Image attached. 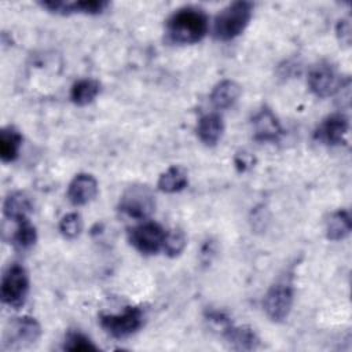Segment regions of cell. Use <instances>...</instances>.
<instances>
[{"mask_svg": "<svg viewBox=\"0 0 352 352\" xmlns=\"http://www.w3.org/2000/svg\"><path fill=\"white\" fill-rule=\"evenodd\" d=\"M209 29V21L204 10L183 7L175 11L166 21V36L176 44H194L201 41Z\"/></svg>", "mask_w": 352, "mask_h": 352, "instance_id": "6da1fadb", "label": "cell"}, {"mask_svg": "<svg viewBox=\"0 0 352 352\" xmlns=\"http://www.w3.org/2000/svg\"><path fill=\"white\" fill-rule=\"evenodd\" d=\"M252 12L253 4L249 1H234L228 4L214 18V37L221 41L235 38L249 25Z\"/></svg>", "mask_w": 352, "mask_h": 352, "instance_id": "7a4b0ae2", "label": "cell"}, {"mask_svg": "<svg viewBox=\"0 0 352 352\" xmlns=\"http://www.w3.org/2000/svg\"><path fill=\"white\" fill-rule=\"evenodd\" d=\"M120 210L132 219H147L155 209V197L144 184L129 186L120 198Z\"/></svg>", "mask_w": 352, "mask_h": 352, "instance_id": "3957f363", "label": "cell"}, {"mask_svg": "<svg viewBox=\"0 0 352 352\" xmlns=\"http://www.w3.org/2000/svg\"><path fill=\"white\" fill-rule=\"evenodd\" d=\"M29 292V276L19 264H11L1 278V300L10 307H21Z\"/></svg>", "mask_w": 352, "mask_h": 352, "instance_id": "277c9868", "label": "cell"}, {"mask_svg": "<svg viewBox=\"0 0 352 352\" xmlns=\"http://www.w3.org/2000/svg\"><path fill=\"white\" fill-rule=\"evenodd\" d=\"M100 326L114 338H125L143 324V312L139 307H126L122 314L102 315Z\"/></svg>", "mask_w": 352, "mask_h": 352, "instance_id": "5b68a950", "label": "cell"}, {"mask_svg": "<svg viewBox=\"0 0 352 352\" xmlns=\"http://www.w3.org/2000/svg\"><path fill=\"white\" fill-rule=\"evenodd\" d=\"M40 334H41V327L34 318H30V316L14 318L8 323L4 331L3 345L8 348L26 346L36 342Z\"/></svg>", "mask_w": 352, "mask_h": 352, "instance_id": "8992f818", "label": "cell"}, {"mask_svg": "<svg viewBox=\"0 0 352 352\" xmlns=\"http://www.w3.org/2000/svg\"><path fill=\"white\" fill-rule=\"evenodd\" d=\"M293 305V287L289 283H276L270 287L263 300L267 316L274 322L287 318Z\"/></svg>", "mask_w": 352, "mask_h": 352, "instance_id": "52a82bcc", "label": "cell"}, {"mask_svg": "<svg viewBox=\"0 0 352 352\" xmlns=\"http://www.w3.org/2000/svg\"><path fill=\"white\" fill-rule=\"evenodd\" d=\"M165 230L154 221H146L129 231V242L142 253L153 254L164 248Z\"/></svg>", "mask_w": 352, "mask_h": 352, "instance_id": "ba28073f", "label": "cell"}, {"mask_svg": "<svg viewBox=\"0 0 352 352\" xmlns=\"http://www.w3.org/2000/svg\"><path fill=\"white\" fill-rule=\"evenodd\" d=\"M308 85L319 98H327L338 92L342 87L341 76L330 65H319L308 74Z\"/></svg>", "mask_w": 352, "mask_h": 352, "instance_id": "9c48e42d", "label": "cell"}, {"mask_svg": "<svg viewBox=\"0 0 352 352\" xmlns=\"http://www.w3.org/2000/svg\"><path fill=\"white\" fill-rule=\"evenodd\" d=\"M348 132V120L342 114H331L319 125L315 138L326 144L337 146L344 143Z\"/></svg>", "mask_w": 352, "mask_h": 352, "instance_id": "30bf717a", "label": "cell"}, {"mask_svg": "<svg viewBox=\"0 0 352 352\" xmlns=\"http://www.w3.org/2000/svg\"><path fill=\"white\" fill-rule=\"evenodd\" d=\"M98 194V182L92 175L78 173L69 184L67 198L76 205L81 206L91 202Z\"/></svg>", "mask_w": 352, "mask_h": 352, "instance_id": "8fae6325", "label": "cell"}, {"mask_svg": "<svg viewBox=\"0 0 352 352\" xmlns=\"http://www.w3.org/2000/svg\"><path fill=\"white\" fill-rule=\"evenodd\" d=\"M254 139L260 142H276L282 135V126L274 113L264 107L253 117Z\"/></svg>", "mask_w": 352, "mask_h": 352, "instance_id": "7c38bea8", "label": "cell"}, {"mask_svg": "<svg viewBox=\"0 0 352 352\" xmlns=\"http://www.w3.org/2000/svg\"><path fill=\"white\" fill-rule=\"evenodd\" d=\"M44 8L56 12V14H73V12H84V14H100L109 3L104 0H82V1H41Z\"/></svg>", "mask_w": 352, "mask_h": 352, "instance_id": "4fadbf2b", "label": "cell"}, {"mask_svg": "<svg viewBox=\"0 0 352 352\" xmlns=\"http://www.w3.org/2000/svg\"><path fill=\"white\" fill-rule=\"evenodd\" d=\"M224 338L231 348L236 351H252L258 346V337L253 329L248 326H230L224 327Z\"/></svg>", "mask_w": 352, "mask_h": 352, "instance_id": "5bb4252c", "label": "cell"}, {"mask_svg": "<svg viewBox=\"0 0 352 352\" xmlns=\"http://www.w3.org/2000/svg\"><path fill=\"white\" fill-rule=\"evenodd\" d=\"M224 131L223 118L216 113H209L201 117L197 125V135L206 146H214Z\"/></svg>", "mask_w": 352, "mask_h": 352, "instance_id": "9a60e30c", "label": "cell"}, {"mask_svg": "<svg viewBox=\"0 0 352 352\" xmlns=\"http://www.w3.org/2000/svg\"><path fill=\"white\" fill-rule=\"evenodd\" d=\"M241 95V87L232 80L220 81L210 94V102L216 109L231 107Z\"/></svg>", "mask_w": 352, "mask_h": 352, "instance_id": "2e32d148", "label": "cell"}, {"mask_svg": "<svg viewBox=\"0 0 352 352\" xmlns=\"http://www.w3.org/2000/svg\"><path fill=\"white\" fill-rule=\"evenodd\" d=\"M32 210V202L29 197L22 191H15L7 195L3 204V212L4 216L10 220L18 221L22 219H26L29 212Z\"/></svg>", "mask_w": 352, "mask_h": 352, "instance_id": "e0dca14e", "label": "cell"}, {"mask_svg": "<svg viewBox=\"0 0 352 352\" xmlns=\"http://www.w3.org/2000/svg\"><path fill=\"white\" fill-rule=\"evenodd\" d=\"M352 223L346 210H337L326 220V236L330 241H341L351 232Z\"/></svg>", "mask_w": 352, "mask_h": 352, "instance_id": "ac0fdd59", "label": "cell"}, {"mask_svg": "<svg viewBox=\"0 0 352 352\" xmlns=\"http://www.w3.org/2000/svg\"><path fill=\"white\" fill-rule=\"evenodd\" d=\"M22 144L21 133L11 128H3L0 132V157L4 162H11L16 160L19 154V148Z\"/></svg>", "mask_w": 352, "mask_h": 352, "instance_id": "d6986e66", "label": "cell"}, {"mask_svg": "<svg viewBox=\"0 0 352 352\" xmlns=\"http://www.w3.org/2000/svg\"><path fill=\"white\" fill-rule=\"evenodd\" d=\"M188 183L187 170L182 166H170L168 168L158 179V188L164 192H177L183 190Z\"/></svg>", "mask_w": 352, "mask_h": 352, "instance_id": "ffe728a7", "label": "cell"}, {"mask_svg": "<svg viewBox=\"0 0 352 352\" xmlns=\"http://www.w3.org/2000/svg\"><path fill=\"white\" fill-rule=\"evenodd\" d=\"M99 89L100 85L96 80L82 78L74 82V85L72 87L70 98L77 106H85L95 99V96L99 94Z\"/></svg>", "mask_w": 352, "mask_h": 352, "instance_id": "44dd1931", "label": "cell"}, {"mask_svg": "<svg viewBox=\"0 0 352 352\" xmlns=\"http://www.w3.org/2000/svg\"><path fill=\"white\" fill-rule=\"evenodd\" d=\"M16 223V230L12 235L14 246L21 250L30 249L37 241V232L34 226L28 220V217L18 220Z\"/></svg>", "mask_w": 352, "mask_h": 352, "instance_id": "7402d4cb", "label": "cell"}, {"mask_svg": "<svg viewBox=\"0 0 352 352\" xmlns=\"http://www.w3.org/2000/svg\"><path fill=\"white\" fill-rule=\"evenodd\" d=\"M187 243V238L184 231H182L180 228H175L169 232H166L165 235V241H164V250L169 257H176L179 256Z\"/></svg>", "mask_w": 352, "mask_h": 352, "instance_id": "603a6c76", "label": "cell"}, {"mask_svg": "<svg viewBox=\"0 0 352 352\" xmlns=\"http://www.w3.org/2000/svg\"><path fill=\"white\" fill-rule=\"evenodd\" d=\"M59 231L65 238L73 239L82 231V219L78 213H67L59 221Z\"/></svg>", "mask_w": 352, "mask_h": 352, "instance_id": "cb8c5ba5", "label": "cell"}, {"mask_svg": "<svg viewBox=\"0 0 352 352\" xmlns=\"http://www.w3.org/2000/svg\"><path fill=\"white\" fill-rule=\"evenodd\" d=\"M63 348L66 351H72V352H85V351H96L98 349V346L95 344H92V341L80 331L69 333Z\"/></svg>", "mask_w": 352, "mask_h": 352, "instance_id": "d4e9b609", "label": "cell"}, {"mask_svg": "<svg viewBox=\"0 0 352 352\" xmlns=\"http://www.w3.org/2000/svg\"><path fill=\"white\" fill-rule=\"evenodd\" d=\"M337 34L340 37V40L345 44H349V38H351V28H349V22L346 19H342L338 22L337 25Z\"/></svg>", "mask_w": 352, "mask_h": 352, "instance_id": "484cf974", "label": "cell"}]
</instances>
